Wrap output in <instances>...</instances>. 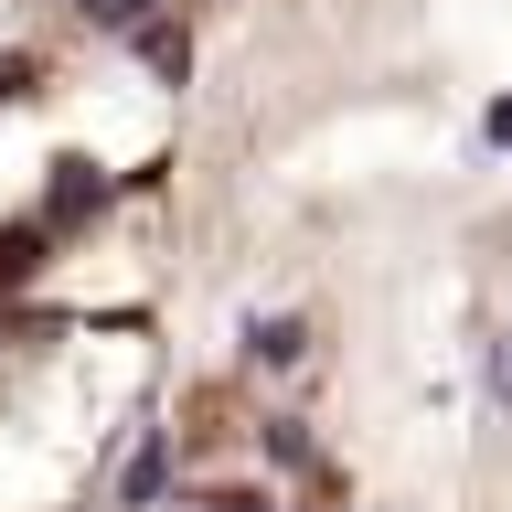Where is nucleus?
<instances>
[{"label": "nucleus", "instance_id": "obj_1", "mask_svg": "<svg viewBox=\"0 0 512 512\" xmlns=\"http://www.w3.org/2000/svg\"><path fill=\"white\" fill-rule=\"evenodd\" d=\"M96 203H107V182H96V160H54V182H43V224H86Z\"/></svg>", "mask_w": 512, "mask_h": 512}, {"label": "nucleus", "instance_id": "obj_2", "mask_svg": "<svg viewBox=\"0 0 512 512\" xmlns=\"http://www.w3.org/2000/svg\"><path fill=\"white\" fill-rule=\"evenodd\" d=\"M128 43H139V64H150L160 86H182V75H192V32H182V22H171V11H150V22L128 32Z\"/></svg>", "mask_w": 512, "mask_h": 512}, {"label": "nucleus", "instance_id": "obj_3", "mask_svg": "<svg viewBox=\"0 0 512 512\" xmlns=\"http://www.w3.org/2000/svg\"><path fill=\"white\" fill-rule=\"evenodd\" d=\"M160 491H171V438H160V427H150V438L128 448V470H118V502H128V512H150Z\"/></svg>", "mask_w": 512, "mask_h": 512}, {"label": "nucleus", "instance_id": "obj_4", "mask_svg": "<svg viewBox=\"0 0 512 512\" xmlns=\"http://www.w3.org/2000/svg\"><path fill=\"white\" fill-rule=\"evenodd\" d=\"M299 352H310V320H256L246 331V363H267V374H288Z\"/></svg>", "mask_w": 512, "mask_h": 512}, {"label": "nucleus", "instance_id": "obj_5", "mask_svg": "<svg viewBox=\"0 0 512 512\" xmlns=\"http://www.w3.org/2000/svg\"><path fill=\"white\" fill-rule=\"evenodd\" d=\"M75 11H86L96 32H139L150 11H171V0H75Z\"/></svg>", "mask_w": 512, "mask_h": 512}, {"label": "nucleus", "instance_id": "obj_6", "mask_svg": "<svg viewBox=\"0 0 512 512\" xmlns=\"http://www.w3.org/2000/svg\"><path fill=\"white\" fill-rule=\"evenodd\" d=\"M480 384H491V416H512V331H491V363H480Z\"/></svg>", "mask_w": 512, "mask_h": 512}, {"label": "nucleus", "instance_id": "obj_7", "mask_svg": "<svg viewBox=\"0 0 512 512\" xmlns=\"http://www.w3.org/2000/svg\"><path fill=\"white\" fill-rule=\"evenodd\" d=\"M480 139H491V150H512V96L491 107V118H480Z\"/></svg>", "mask_w": 512, "mask_h": 512}, {"label": "nucleus", "instance_id": "obj_8", "mask_svg": "<svg viewBox=\"0 0 512 512\" xmlns=\"http://www.w3.org/2000/svg\"><path fill=\"white\" fill-rule=\"evenodd\" d=\"M22 86H32V64H22V54H0V96H22Z\"/></svg>", "mask_w": 512, "mask_h": 512}, {"label": "nucleus", "instance_id": "obj_9", "mask_svg": "<svg viewBox=\"0 0 512 512\" xmlns=\"http://www.w3.org/2000/svg\"><path fill=\"white\" fill-rule=\"evenodd\" d=\"M203 512H267V502H256V491H214Z\"/></svg>", "mask_w": 512, "mask_h": 512}]
</instances>
